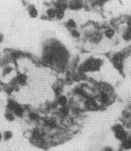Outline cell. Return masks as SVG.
<instances>
[{"label": "cell", "mask_w": 131, "mask_h": 151, "mask_svg": "<svg viewBox=\"0 0 131 151\" xmlns=\"http://www.w3.org/2000/svg\"><path fill=\"white\" fill-rule=\"evenodd\" d=\"M69 102V98L64 94H59L57 97V100H56V103L59 105L60 107L68 106Z\"/></svg>", "instance_id": "6da1fadb"}, {"label": "cell", "mask_w": 131, "mask_h": 151, "mask_svg": "<svg viewBox=\"0 0 131 151\" xmlns=\"http://www.w3.org/2000/svg\"><path fill=\"white\" fill-rule=\"evenodd\" d=\"M12 112L14 114L16 117H22L25 114V108L22 106V105L19 104L17 102V104L16 105V106L13 108V109L12 110Z\"/></svg>", "instance_id": "7a4b0ae2"}, {"label": "cell", "mask_w": 131, "mask_h": 151, "mask_svg": "<svg viewBox=\"0 0 131 151\" xmlns=\"http://www.w3.org/2000/svg\"><path fill=\"white\" fill-rule=\"evenodd\" d=\"M115 137L117 138V139H119V140L123 141H124L125 139L127 138V132L123 129H121V130L115 132Z\"/></svg>", "instance_id": "3957f363"}, {"label": "cell", "mask_w": 131, "mask_h": 151, "mask_svg": "<svg viewBox=\"0 0 131 151\" xmlns=\"http://www.w3.org/2000/svg\"><path fill=\"white\" fill-rule=\"evenodd\" d=\"M15 81L17 83V85L22 86V85H26V83H27V77H26V76L24 75V74H20V75L17 76V78L15 79Z\"/></svg>", "instance_id": "277c9868"}, {"label": "cell", "mask_w": 131, "mask_h": 151, "mask_svg": "<svg viewBox=\"0 0 131 151\" xmlns=\"http://www.w3.org/2000/svg\"><path fill=\"white\" fill-rule=\"evenodd\" d=\"M28 13H29V16H30L31 18H36L38 17V10L37 9V8L31 5L28 7Z\"/></svg>", "instance_id": "5b68a950"}, {"label": "cell", "mask_w": 131, "mask_h": 151, "mask_svg": "<svg viewBox=\"0 0 131 151\" xmlns=\"http://www.w3.org/2000/svg\"><path fill=\"white\" fill-rule=\"evenodd\" d=\"M58 113H59L60 117H66L70 113V109L68 106H64V107H60L59 110H58Z\"/></svg>", "instance_id": "8992f818"}, {"label": "cell", "mask_w": 131, "mask_h": 151, "mask_svg": "<svg viewBox=\"0 0 131 151\" xmlns=\"http://www.w3.org/2000/svg\"><path fill=\"white\" fill-rule=\"evenodd\" d=\"M99 98H100V101L103 104H107L110 100V97L105 90H103V91L101 92Z\"/></svg>", "instance_id": "52a82bcc"}, {"label": "cell", "mask_w": 131, "mask_h": 151, "mask_svg": "<svg viewBox=\"0 0 131 151\" xmlns=\"http://www.w3.org/2000/svg\"><path fill=\"white\" fill-rule=\"evenodd\" d=\"M113 64L114 65L117 67V68H120L121 67V55L120 54H117L115 55L113 57Z\"/></svg>", "instance_id": "ba28073f"}, {"label": "cell", "mask_w": 131, "mask_h": 151, "mask_svg": "<svg viewBox=\"0 0 131 151\" xmlns=\"http://www.w3.org/2000/svg\"><path fill=\"white\" fill-rule=\"evenodd\" d=\"M46 15L49 19H54L56 18L57 15V10L54 8H49L46 11Z\"/></svg>", "instance_id": "9c48e42d"}, {"label": "cell", "mask_w": 131, "mask_h": 151, "mask_svg": "<svg viewBox=\"0 0 131 151\" xmlns=\"http://www.w3.org/2000/svg\"><path fill=\"white\" fill-rule=\"evenodd\" d=\"M66 27L69 28L70 30H72V29H75L77 28V23L75 22V20L73 19H69L66 23Z\"/></svg>", "instance_id": "30bf717a"}, {"label": "cell", "mask_w": 131, "mask_h": 151, "mask_svg": "<svg viewBox=\"0 0 131 151\" xmlns=\"http://www.w3.org/2000/svg\"><path fill=\"white\" fill-rule=\"evenodd\" d=\"M5 117L8 121L12 122V121H14V120H15V118H16V116L14 115V114L11 111L7 110V112L5 114Z\"/></svg>", "instance_id": "8fae6325"}, {"label": "cell", "mask_w": 131, "mask_h": 151, "mask_svg": "<svg viewBox=\"0 0 131 151\" xmlns=\"http://www.w3.org/2000/svg\"><path fill=\"white\" fill-rule=\"evenodd\" d=\"M28 117L32 121H37L40 120V114L35 112H31L28 113Z\"/></svg>", "instance_id": "7c38bea8"}, {"label": "cell", "mask_w": 131, "mask_h": 151, "mask_svg": "<svg viewBox=\"0 0 131 151\" xmlns=\"http://www.w3.org/2000/svg\"><path fill=\"white\" fill-rule=\"evenodd\" d=\"M82 7V3L81 1H71L70 3V8L74 10H78L81 8Z\"/></svg>", "instance_id": "4fadbf2b"}, {"label": "cell", "mask_w": 131, "mask_h": 151, "mask_svg": "<svg viewBox=\"0 0 131 151\" xmlns=\"http://www.w3.org/2000/svg\"><path fill=\"white\" fill-rule=\"evenodd\" d=\"M57 15H56V18L57 20H62L64 16H65V13H64V11L61 10V9H57Z\"/></svg>", "instance_id": "5bb4252c"}, {"label": "cell", "mask_w": 131, "mask_h": 151, "mask_svg": "<svg viewBox=\"0 0 131 151\" xmlns=\"http://www.w3.org/2000/svg\"><path fill=\"white\" fill-rule=\"evenodd\" d=\"M122 147L126 150L130 149L131 148V141L129 138L125 139L124 141H122Z\"/></svg>", "instance_id": "9a60e30c"}, {"label": "cell", "mask_w": 131, "mask_h": 151, "mask_svg": "<svg viewBox=\"0 0 131 151\" xmlns=\"http://www.w3.org/2000/svg\"><path fill=\"white\" fill-rule=\"evenodd\" d=\"M114 30H112V28H108L107 30H106L105 32V35L108 38H112L114 36Z\"/></svg>", "instance_id": "2e32d148"}, {"label": "cell", "mask_w": 131, "mask_h": 151, "mask_svg": "<svg viewBox=\"0 0 131 151\" xmlns=\"http://www.w3.org/2000/svg\"><path fill=\"white\" fill-rule=\"evenodd\" d=\"M124 39L126 40H130L131 39V28H130L127 32H125L124 36H123Z\"/></svg>", "instance_id": "e0dca14e"}, {"label": "cell", "mask_w": 131, "mask_h": 151, "mask_svg": "<svg viewBox=\"0 0 131 151\" xmlns=\"http://www.w3.org/2000/svg\"><path fill=\"white\" fill-rule=\"evenodd\" d=\"M13 136V133L10 132V131H5L4 132V135H3V138L5 139V140H9L12 138Z\"/></svg>", "instance_id": "ac0fdd59"}, {"label": "cell", "mask_w": 131, "mask_h": 151, "mask_svg": "<svg viewBox=\"0 0 131 151\" xmlns=\"http://www.w3.org/2000/svg\"><path fill=\"white\" fill-rule=\"evenodd\" d=\"M71 35L73 37V38H78L80 37V32L78 31V30L75 28V29H72L71 30Z\"/></svg>", "instance_id": "d6986e66"}, {"label": "cell", "mask_w": 131, "mask_h": 151, "mask_svg": "<svg viewBox=\"0 0 131 151\" xmlns=\"http://www.w3.org/2000/svg\"><path fill=\"white\" fill-rule=\"evenodd\" d=\"M123 126L121 125V124H115L112 126V130L115 132H117V131H119V130H121L123 129Z\"/></svg>", "instance_id": "ffe728a7"}, {"label": "cell", "mask_w": 131, "mask_h": 151, "mask_svg": "<svg viewBox=\"0 0 131 151\" xmlns=\"http://www.w3.org/2000/svg\"><path fill=\"white\" fill-rule=\"evenodd\" d=\"M2 40H3V35L0 33V43L2 42Z\"/></svg>", "instance_id": "44dd1931"}, {"label": "cell", "mask_w": 131, "mask_h": 151, "mask_svg": "<svg viewBox=\"0 0 131 151\" xmlns=\"http://www.w3.org/2000/svg\"><path fill=\"white\" fill-rule=\"evenodd\" d=\"M105 151H113V150L112 148H110V147H107L105 149Z\"/></svg>", "instance_id": "7402d4cb"}, {"label": "cell", "mask_w": 131, "mask_h": 151, "mask_svg": "<svg viewBox=\"0 0 131 151\" xmlns=\"http://www.w3.org/2000/svg\"><path fill=\"white\" fill-rule=\"evenodd\" d=\"M2 137H3V135L1 134V132H0V141H1V140H2Z\"/></svg>", "instance_id": "603a6c76"}, {"label": "cell", "mask_w": 131, "mask_h": 151, "mask_svg": "<svg viewBox=\"0 0 131 151\" xmlns=\"http://www.w3.org/2000/svg\"><path fill=\"white\" fill-rule=\"evenodd\" d=\"M129 139H130V140L131 141V135H130V138H129Z\"/></svg>", "instance_id": "cb8c5ba5"}]
</instances>
